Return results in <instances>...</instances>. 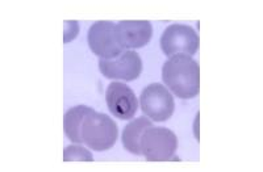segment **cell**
Masks as SVG:
<instances>
[{"label":"cell","instance_id":"6da1fadb","mask_svg":"<svg viewBox=\"0 0 263 172\" xmlns=\"http://www.w3.org/2000/svg\"><path fill=\"white\" fill-rule=\"evenodd\" d=\"M162 78L174 95L180 99H192L200 91V68L196 61L184 54H178L166 61Z\"/></svg>","mask_w":263,"mask_h":172},{"label":"cell","instance_id":"7a4b0ae2","mask_svg":"<svg viewBox=\"0 0 263 172\" xmlns=\"http://www.w3.org/2000/svg\"><path fill=\"white\" fill-rule=\"evenodd\" d=\"M119 137L117 125L111 117L104 113H98L93 110L86 116L82 124V138L91 150L105 151L109 150Z\"/></svg>","mask_w":263,"mask_h":172},{"label":"cell","instance_id":"3957f363","mask_svg":"<svg viewBox=\"0 0 263 172\" xmlns=\"http://www.w3.org/2000/svg\"><path fill=\"white\" fill-rule=\"evenodd\" d=\"M177 136L166 128L150 126L144 131L140 141L141 155L150 162L170 160L177 151Z\"/></svg>","mask_w":263,"mask_h":172},{"label":"cell","instance_id":"277c9868","mask_svg":"<svg viewBox=\"0 0 263 172\" xmlns=\"http://www.w3.org/2000/svg\"><path fill=\"white\" fill-rule=\"evenodd\" d=\"M140 105L145 116L156 122L168 120L175 109L173 95L161 83L149 84L142 91L140 96Z\"/></svg>","mask_w":263,"mask_h":172},{"label":"cell","instance_id":"5b68a950","mask_svg":"<svg viewBox=\"0 0 263 172\" xmlns=\"http://www.w3.org/2000/svg\"><path fill=\"white\" fill-rule=\"evenodd\" d=\"M90 49L102 60H115L123 54L124 48L116 36V25L112 21H96L87 34Z\"/></svg>","mask_w":263,"mask_h":172},{"label":"cell","instance_id":"8992f818","mask_svg":"<svg viewBox=\"0 0 263 172\" xmlns=\"http://www.w3.org/2000/svg\"><path fill=\"white\" fill-rule=\"evenodd\" d=\"M200 40L194 28L189 25L174 24L164 29L161 37V49L168 58L178 54L194 55L199 49Z\"/></svg>","mask_w":263,"mask_h":172},{"label":"cell","instance_id":"52a82bcc","mask_svg":"<svg viewBox=\"0 0 263 172\" xmlns=\"http://www.w3.org/2000/svg\"><path fill=\"white\" fill-rule=\"evenodd\" d=\"M99 68L108 79L132 82L140 77L142 61L136 51L125 50L115 60H99Z\"/></svg>","mask_w":263,"mask_h":172},{"label":"cell","instance_id":"ba28073f","mask_svg":"<svg viewBox=\"0 0 263 172\" xmlns=\"http://www.w3.org/2000/svg\"><path fill=\"white\" fill-rule=\"evenodd\" d=\"M105 100L108 109L120 120H130L138 109V101L135 92L121 82H114L108 86Z\"/></svg>","mask_w":263,"mask_h":172},{"label":"cell","instance_id":"9c48e42d","mask_svg":"<svg viewBox=\"0 0 263 172\" xmlns=\"http://www.w3.org/2000/svg\"><path fill=\"white\" fill-rule=\"evenodd\" d=\"M116 36L124 50L144 48L153 36V27L146 20L120 21L116 25Z\"/></svg>","mask_w":263,"mask_h":172},{"label":"cell","instance_id":"30bf717a","mask_svg":"<svg viewBox=\"0 0 263 172\" xmlns=\"http://www.w3.org/2000/svg\"><path fill=\"white\" fill-rule=\"evenodd\" d=\"M93 109L86 105H78L65 113L63 117V129H65L66 137L74 143H83L82 138V124H83L86 116L92 113Z\"/></svg>","mask_w":263,"mask_h":172},{"label":"cell","instance_id":"8fae6325","mask_svg":"<svg viewBox=\"0 0 263 172\" xmlns=\"http://www.w3.org/2000/svg\"><path fill=\"white\" fill-rule=\"evenodd\" d=\"M150 126H153V122L147 117H138V119L129 122L125 128H124L123 137H121L125 150H128L132 154L141 155V137H142L144 131L147 128H150Z\"/></svg>","mask_w":263,"mask_h":172},{"label":"cell","instance_id":"7c38bea8","mask_svg":"<svg viewBox=\"0 0 263 172\" xmlns=\"http://www.w3.org/2000/svg\"><path fill=\"white\" fill-rule=\"evenodd\" d=\"M63 160L65 162H69V160H86V162H91L92 160V154L87 148L82 147L79 143H77V145L67 146L65 148Z\"/></svg>","mask_w":263,"mask_h":172}]
</instances>
